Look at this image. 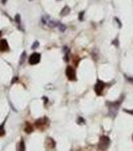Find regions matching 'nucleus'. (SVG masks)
Listing matches in <instances>:
<instances>
[{"label":"nucleus","instance_id":"nucleus-1","mask_svg":"<svg viewBox=\"0 0 133 151\" xmlns=\"http://www.w3.org/2000/svg\"><path fill=\"white\" fill-rule=\"evenodd\" d=\"M66 77L68 78V80L70 81H75L76 80V74H75V70L72 68V66H68L66 68Z\"/></svg>","mask_w":133,"mask_h":151},{"label":"nucleus","instance_id":"nucleus-2","mask_svg":"<svg viewBox=\"0 0 133 151\" xmlns=\"http://www.w3.org/2000/svg\"><path fill=\"white\" fill-rule=\"evenodd\" d=\"M109 144H110V139L107 136H102L100 138V142H99L98 146L100 149H105L109 146Z\"/></svg>","mask_w":133,"mask_h":151},{"label":"nucleus","instance_id":"nucleus-3","mask_svg":"<svg viewBox=\"0 0 133 151\" xmlns=\"http://www.w3.org/2000/svg\"><path fill=\"white\" fill-rule=\"evenodd\" d=\"M104 88H105V84H104L103 82H101V81H98L94 87V91L98 96H100V95H102V93H103Z\"/></svg>","mask_w":133,"mask_h":151},{"label":"nucleus","instance_id":"nucleus-4","mask_svg":"<svg viewBox=\"0 0 133 151\" xmlns=\"http://www.w3.org/2000/svg\"><path fill=\"white\" fill-rule=\"evenodd\" d=\"M40 58H41L40 53H32L31 55H30V58H29V64L30 65H37L38 63L40 61Z\"/></svg>","mask_w":133,"mask_h":151},{"label":"nucleus","instance_id":"nucleus-5","mask_svg":"<svg viewBox=\"0 0 133 151\" xmlns=\"http://www.w3.org/2000/svg\"><path fill=\"white\" fill-rule=\"evenodd\" d=\"M8 49H9V46H8V43H7L6 40H0V52H7Z\"/></svg>","mask_w":133,"mask_h":151},{"label":"nucleus","instance_id":"nucleus-6","mask_svg":"<svg viewBox=\"0 0 133 151\" xmlns=\"http://www.w3.org/2000/svg\"><path fill=\"white\" fill-rule=\"evenodd\" d=\"M46 123H47V120H46V118L39 119V120L36 121V126H37V127H41L42 125H45Z\"/></svg>","mask_w":133,"mask_h":151},{"label":"nucleus","instance_id":"nucleus-7","mask_svg":"<svg viewBox=\"0 0 133 151\" xmlns=\"http://www.w3.org/2000/svg\"><path fill=\"white\" fill-rule=\"evenodd\" d=\"M69 12H70L69 7H68V6H65V7L63 8V9H62V11L60 12V15H61V16H65V15H67V14L69 13Z\"/></svg>","mask_w":133,"mask_h":151},{"label":"nucleus","instance_id":"nucleus-8","mask_svg":"<svg viewBox=\"0 0 133 151\" xmlns=\"http://www.w3.org/2000/svg\"><path fill=\"white\" fill-rule=\"evenodd\" d=\"M33 131V129H32V126L29 123H26L25 125V132L26 133H31Z\"/></svg>","mask_w":133,"mask_h":151},{"label":"nucleus","instance_id":"nucleus-9","mask_svg":"<svg viewBox=\"0 0 133 151\" xmlns=\"http://www.w3.org/2000/svg\"><path fill=\"white\" fill-rule=\"evenodd\" d=\"M5 134V129H4V123H2L0 126V136H3Z\"/></svg>","mask_w":133,"mask_h":151},{"label":"nucleus","instance_id":"nucleus-10","mask_svg":"<svg viewBox=\"0 0 133 151\" xmlns=\"http://www.w3.org/2000/svg\"><path fill=\"white\" fill-rule=\"evenodd\" d=\"M25 58H26V53L24 52V53H22V55H21V59H20V65H22V63H24V60H25Z\"/></svg>","mask_w":133,"mask_h":151},{"label":"nucleus","instance_id":"nucleus-11","mask_svg":"<svg viewBox=\"0 0 133 151\" xmlns=\"http://www.w3.org/2000/svg\"><path fill=\"white\" fill-rule=\"evenodd\" d=\"M58 28H59V30L60 31H64L65 29H66V27H65V25H63V24H61V23H58Z\"/></svg>","mask_w":133,"mask_h":151},{"label":"nucleus","instance_id":"nucleus-12","mask_svg":"<svg viewBox=\"0 0 133 151\" xmlns=\"http://www.w3.org/2000/svg\"><path fill=\"white\" fill-rule=\"evenodd\" d=\"M15 21L18 23V25H20V15H19V14H17V15L15 16Z\"/></svg>","mask_w":133,"mask_h":151},{"label":"nucleus","instance_id":"nucleus-13","mask_svg":"<svg viewBox=\"0 0 133 151\" xmlns=\"http://www.w3.org/2000/svg\"><path fill=\"white\" fill-rule=\"evenodd\" d=\"M25 149V147H24V142L23 141H21L20 142V147H19V150H24Z\"/></svg>","mask_w":133,"mask_h":151},{"label":"nucleus","instance_id":"nucleus-14","mask_svg":"<svg viewBox=\"0 0 133 151\" xmlns=\"http://www.w3.org/2000/svg\"><path fill=\"white\" fill-rule=\"evenodd\" d=\"M38 46H39V42H38V41H35V42H34V44H33V46H31L32 49H36Z\"/></svg>","mask_w":133,"mask_h":151},{"label":"nucleus","instance_id":"nucleus-15","mask_svg":"<svg viewBox=\"0 0 133 151\" xmlns=\"http://www.w3.org/2000/svg\"><path fill=\"white\" fill-rule=\"evenodd\" d=\"M83 15H84V11L80 12V14L78 15V19H79V20H83Z\"/></svg>","mask_w":133,"mask_h":151},{"label":"nucleus","instance_id":"nucleus-16","mask_svg":"<svg viewBox=\"0 0 133 151\" xmlns=\"http://www.w3.org/2000/svg\"><path fill=\"white\" fill-rule=\"evenodd\" d=\"M84 122H85V121H84V119H83V118H81V117H80V118H78V123H79V124H83Z\"/></svg>","mask_w":133,"mask_h":151},{"label":"nucleus","instance_id":"nucleus-17","mask_svg":"<svg viewBox=\"0 0 133 151\" xmlns=\"http://www.w3.org/2000/svg\"><path fill=\"white\" fill-rule=\"evenodd\" d=\"M16 81H17V78H14V79L12 80V83H11V84H14V83H15Z\"/></svg>","mask_w":133,"mask_h":151},{"label":"nucleus","instance_id":"nucleus-18","mask_svg":"<svg viewBox=\"0 0 133 151\" xmlns=\"http://www.w3.org/2000/svg\"><path fill=\"white\" fill-rule=\"evenodd\" d=\"M1 1H2V3H3V4H5V3H6L7 0H1Z\"/></svg>","mask_w":133,"mask_h":151},{"label":"nucleus","instance_id":"nucleus-19","mask_svg":"<svg viewBox=\"0 0 133 151\" xmlns=\"http://www.w3.org/2000/svg\"><path fill=\"white\" fill-rule=\"evenodd\" d=\"M0 35H1V31H0Z\"/></svg>","mask_w":133,"mask_h":151},{"label":"nucleus","instance_id":"nucleus-20","mask_svg":"<svg viewBox=\"0 0 133 151\" xmlns=\"http://www.w3.org/2000/svg\"><path fill=\"white\" fill-rule=\"evenodd\" d=\"M57 1H60V0H57Z\"/></svg>","mask_w":133,"mask_h":151}]
</instances>
